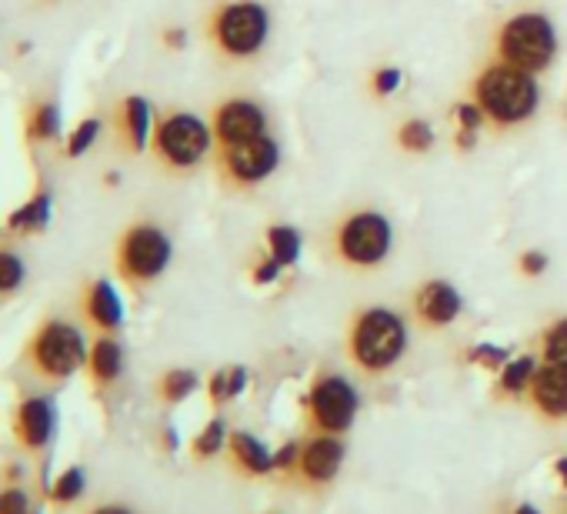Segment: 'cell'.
<instances>
[{
    "instance_id": "6da1fadb",
    "label": "cell",
    "mask_w": 567,
    "mask_h": 514,
    "mask_svg": "<svg viewBox=\"0 0 567 514\" xmlns=\"http://www.w3.org/2000/svg\"><path fill=\"white\" fill-rule=\"evenodd\" d=\"M471 101L484 111V117L491 124L514 127V124H524L537 111L540 91H537L534 74H527L520 68H511L504 61H494L477 74Z\"/></svg>"
},
{
    "instance_id": "7a4b0ae2",
    "label": "cell",
    "mask_w": 567,
    "mask_h": 514,
    "mask_svg": "<svg viewBox=\"0 0 567 514\" xmlns=\"http://www.w3.org/2000/svg\"><path fill=\"white\" fill-rule=\"evenodd\" d=\"M408 351V328L401 315L391 308H364L354 315L348 328V358L368 371V374H384L394 368Z\"/></svg>"
},
{
    "instance_id": "3957f363",
    "label": "cell",
    "mask_w": 567,
    "mask_h": 514,
    "mask_svg": "<svg viewBox=\"0 0 567 514\" xmlns=\"http://www.w3.org/2000/svg\"><path fill=\"white\" fill-rule=\"evenodd\" d=\"M270 14L257 0H224L207 18V38L227 61H250L264 51Z\"/></svg>"
},
{
    "instance_id": "277c9868",
    "label": "cell",
    "mask_w": 567,
    "mask_h": 514,
    "mask_svg": "<svg viewBox=\"0 0 567 514\" xmlns=\"http://www.w3.org/2000/svg\"><path fill=\"white\" fill-rule=\"evenodd\" d=\"M494 54H497V61H504L511 68H520L527 74H540L557 54L554 24L540 11L511 14L494 38Z\"/></svg>"
},
{
    "instance_id": "5b68a950",
    "label": "cell",
    "mask_w": 567,
    "mask_h": 514,
    "mask_svg": "<svg viewBox=\"0 0 567 514\" xmlns=\"http://www.w3.org/2000/svg\"><path fill=\"white\" fill-rule=\"evenodd\" d=\"M171 237L161 224L154 220H134L124 227V234L117 237V247H114V265H117V275L141 288V285H151L157 281L167 265H171Z\"/></svg>"
},
{
    "instance_id": "8992f818",
    "label": "cell",
    "mask_w": 567,
    "mask_h": 514,
    "mask_svg": "<svg viewBox=\"0 0 567 514\" xmlns=\"http://www.w3.org/2000/svg\"><path fill=\"white\" fill-rule=\"evenodd\" d=\"M210 141H214L210 121H200L197 114H187V111H171L154 124L151 151L157 164H164L167 171L187 174L207 161Z\"/></svg>"
},
{
    "instance_id": "52a82bcc",
    "label": "cell",
    "mask_w": 567,
    "mask_h": 514,
    "mask_svg": "<svg viewBox=\"0 0 567 514\" xmlns=\"http://www.w3.org/2000/svg\"><path fill=\"white\" fill-rule=\"evenodd\" d=\"M87 341L71 321H44L28 345L31 371L48 381H64L78 374L81 368H87Z\"/></svg>"
},
{
    "instance_id": "ba28073f",
    "label": "cell",
    "mask_w": 567,
    "mask_h": 514,
    "mask_svg": "<svg viewBox=\"0 0 567 514\" xmlns=\"http://www.w3.org/2000/svg\"><path fill=\"white\" fill-rule=\"evenodd\" d=\"M391 244H394V230L388 217L378 210H354L334 230L338 257L348 268H361V271L381 268L391 254Z\"/></svg>"
},
{
    "instance_id": "9c48e42d",
    "label": "cell",
    "mask_w": 567,
    "mask_h": 514,
    "mask_svg": "<svg viewBox=\"0 0 567 514\" xmlns=\"http://www.w3.org/2000/svg\"><path fill=\"white\" fill-rule=\"evenodd\" d=\"M217 171L227 184L234 187H257L260 181H267L277 164H280V147L274 137H254L244 144H230V147H217L214 154Z\"/></svg>"
},
{
    "instance_id": "30bf717a",
    "label": "cell",
    "mask_w": 567,
    "mask_h": 514,
    "mask_svg": "<svg viewBox=\"0 0 567 514\" xmlns=\"http://www.w3.org/2000/svg\"><path fill=\"white\" fill-rule=\"evenodd\" d=\"M358 391L341 374H324L308 394V418L321 434H344L358 414Z\"/></svg>"
},
{
    "instance_id": "8fae6325",
    "label": "cell",
    "mask_w": 567,
    "mask_h": 514,
    "mask_svg": "<svg viewBox=\"0 0 567 514\" xmlns=\"http://www.w3.org/2000/svg\"><path fill=\"white\" fill-rule=\"evenodd\" d=\"M210 131L217 147L244 144L267 134V111L250 97H224L210 114Z\"/></svg>"
},
{
    "instance_id": "7c38bea8",
    "label": "cell",
    "mask_w": 567,
    "mask_h": 514,
    "mask_svg": "<svg viewBox=\"0 0 567 514\" xmlns=\"http://www.w3.org/2000/svg\"><path fill=\"white\" fill-rule=\"evenodd\" d=\"M341 464H344V441L338 434H318L315 441L305 444L298 474H301L305 484L324 487V484H331L338 477Z\"/></svg>"
},
{
    "instance_id": "4fadbf2b",
    "label": "cell",
    "mask_w": 567,
    "mask_h": 514,
    "mask_svg": "<svg viewBox=\"0 0 567 514\" xmlns=\"http://www.w3.org/2000/svg\"><path fill=\"white\" fill-rule=\"evenodd\" d=\"M414 315L424 328H447L461 318V295L451 281H424L414 291Z\"/></svg>"
},
{
    "instance_id": "5bb4252c",
    "label": "cell",
    "mask_w": 567,
    "mask_h": 514,
    "mask_svg": "<svg viewBox=\"0 0 567 514\" xmlns=\"http://www.w3.org/2000/svg\"><path fill=\"white\" fill-rule=\"evenodd\" d=\"M527 398H530V404H534L544 418H550V421L567 418V368L547 364V361H544V364L534 371V381H530V388H527Z\"/></svg>"
},
{
    "instance_id": "9a60e30c",
    "label": "cell",
    "mask_w": 567,
    "mask_h": 514,
    "mask_svg": "<svg viewBox=\"0 0 567 514\" xmlns=\"http://www.w3.org/2000/svg\"><path fill=\"white\" fill-rule=\"evenodd\" d=\"M117 134L124 141V147L131 154H144L154 141V114H151V104L147 97L141 94H131L121 101L117 107Z\"/></svg>"
},
{
    "instance_id": "2e32d148",
    "label": "cell",
    "mask_w": 567,
    "mask_h": 514,
    "mask_svg": "<svg viewBox=\"0 0 567 514\" xmlns=\"http://www.w3.org/2000/svg\"><path fill=\"white\" fill-rule=\"evenodd\" d=\"M81 311H84V318H87L101 335H114V331L121 328V321H124V305H121L114 285L104 281V278H97V281H91V285L84 288V295H81Z\"/></svg>"
},
{
    "instance_id": "e0dca14e",
    "label": "cell",
    "mask_w": 567,
    "mask_h": 514,
    "mask_svg": "<svg viewBox=\"0 0 567 514\" xmlns=\"http://www.w3.org/2000/svg\"><path fill=\"white\" fill-rule=\"evenodd\" d=\"M14 431L28 451H44L54 434V404L48 398H24L14 418Z\"/></svg>"
},
{
    "instance_id": "ac0fdd59",
    "label": "cell",
    "mask_w": 567,
    "mask_h": 514,
    "mask_svg": "<svg viewBox=\"0 0 567 514\" xmlns=\"http://www.w3.org/2000/svg\"><path fill=\"white\" fill-rule=\"evenodd\" d=\"M87 371H91V378L101 388H107V384H114L121 378V371H124V348H121V341L114 335H104V338L94 341L91 358H87Z\"/></svg>"
},
{
    "instance_id": "d6986e66",
    "label": "cell",
    "mask_w": 567,
    "mask_h": 514,
    "mask_svg": "<svg viewBox=\"0 0 567 514\" xmlns=\"http://www.w3.org/2000/svg\"><path fill=\"white\" fill-rule=\"evenodd\" d=\"M227 448H230V458H234V464L244 471V474H254V477H264V474H270L274 471V454L254 438V434H247V431H237V434H230V441H227Z\"/></svg>"
},
{
    "instance_id": "ffe728a7",
    "label": "cell",
    "mask_w": 567,
    "mask_h": 514,
    "mask_svg": "<svg viewBox=\"0 0 567 514\" xmlns=\"http://www.w3.org/2000/svg\"><path fill=\"white\" fill-rule=\"evenodd\" d=\"M48 220H51V194L48 191H38L24 207H18L11 214L8 227L18 230V234H38V230L48 227Z\"/></svg>"
},
{
    "instance_id": "44dd1931",
    "label": "cell",
    "mask_w": 567,
    "mask_h": 514,
    "mask_svg": "<svg viewBox=\"0 0 567 514\" xmlns=\"http://www.w3.org/2000/svg\"><path fill=\"white\" fill-rule=\"evenodd\" d=\"M28 137L34 144H44V141H58L61 134V111L54 101H38L31 111H28Z\"/></svg>"
},
{
    "instance_id": "7402d4cb",
    "label": "cell",
    "mask_w": 567,
    "mask_h": 514,
    "mask_svg": "<svg viewBox=\"0 0 567 514\" xmlns=\"http://www.w3.org/2000/svg\"><path fill=\"white\" fill-rule=\"evenodd\" d=\"M267 254L277 257L284 268L295 265L298 257H301V234H298V227H291V224L267 227Z\"/></svg>"
},
{
    "instance_id": "603a6c76",
    "label": "cell",
    "mask_w": 567,
    "mask_h": 514,
    "mask_svg": "<svg viewBox=\"0 0 567 514\" xmlns=\"http://www.w3.org/2000/svg\"><path fill=\"white\" fill-rule=\"evenodd\" d=\"M537 368H540V364H537L530 354H520V358L507 361V364L501 368V388H504L507 394H527V388H530Z\"/></svg>"
},
{
    "instance_id": "cb8c5ba5",
    "label": "cell",
    "mask_w": 567,
    "mask_h": 514,
    "mask_svg": "<svg viewBox=\"0 0 567 514\" xmlns=\"http://www.w3.org/2000/svg\"><path fill=\"white\" fill-rule=\"evenodd\" d=\"M194 388H197V374H194V371H184V368H171V371L157 381V394H161V401H167V404H177V401L190 398Z\"/></svg>"
},
{
    "instance_id": "d4e9b609",
    "label": "cell",
    "mask_w": 567,
    "mask_h": 514,
    "mask_svg": "<svg viewBox=\"0 0 567 514\" xmlns=\"http://www.w3.org/2000/svg\"><path fill=\"white\" fill-rule=\"evenodd\" d=\"M247 384V371L244 368H224L210 378L207 384V394H210V404H227L230 398H237Z\"/></svg>"
},
{
    "instance_id": "484cf974",
    "label": "cell",
    "mask_w": 567,
    "mask_h": 514,
    "mask_svg": "<svg viewBox=\"0 0 567 514\" xmlns=\"http://www.w3.org/2000/svg\"><path fill=\"white\" fill-rule=\"evenodd\" d=\"M398 144H401L404 151H411V154H424V151L434 147V127H431L427 121H421V117H411V121L401 124Z\"/></svg>"
},
{
    "instance_id": "4316f807",
    "label": "cell",
    "mask_w": 567,
    "mask_h": 514,
    "mask_svg": "<svg viewBox=\"0 0 567 514\" xmlns=\"http://www.w3.org/2000/svg\"><path fill=\"white\" fill-rule=\"evenodd\" d=\"M540 354H544L547 364L567 368V318L554 321V325L544 331V338H540Z\"/></svg>"
},
{
    "instance_id": "83f0119b",
    "label": "cell",
    "mask_w": 567,
    "mask_h": 514,
    "mask_svg": "<svg viewBox=\"0 0 567 514\" xmlns=\"http://www.w3.org/2000/svg\"><path fill=\"white\" fill-rule=\"evenodd\" d=\"M230 438H227V428H224V421L220 418H214L197 438H194V444H190V451H194V458H214L224 444H227Z\"/></svg>"
},
{
    "instance_id": "f1b7e54d",
    "label": "cell",
    "mask_w": 567,
    "mask_h": 514,
    "mask_svg": "<svg viewBox=\"0 0 567 514\" xmlns=\"http://www.w3.org/2000/svg\"><path fill=\"white\" fill-rule=\"evenodd\" d=\"M84 494V471L81 467H68L58 481H54V487H51V501L54 504H71V501H78Z\"/></svg>"
},
{
    "instance_id": "f546056e",
    "label": "cell",
    "mask_w": 567,
    "mask_h": 514,
    "mask_svg": "<svg viewBox=\"0 0 567 514\" xmlns=\"http://www.w3.org/2000/svg\"><path fill=\"white\" fill-rule=\"evenodd\" d=\"M97 134H101V117H87V121H81V124L74 127L71 141H68V157H81V154H87V151H91V144L97 141Z\"/></svg>"
},
{
    "instance_id": "4dcf8cb0",
    "label": "cell",
    "mask_w": 567,
    "mask_h": 514,
    "mask_svg": "<svg viewBox=\"0 0 567 514\" xmlns=\"http://www.w3.org/2000/svg\"><path fill=\"white\" fill-rule=\"evenodd\" d=\"M454 121H457V134H481L487 117H484V111L474 101H461L454 107Z\"/></svg>"
},
{
    "instance_id": "1f68e13d",
    "label": "cell",
    "mask_w": 567,
    "mask_h": 514,
    "mask_svg": "<svg viewBox=\"0 0 567 514\" xmlns=\"http://www.w3.org/2000/svg\"><path fill=\"white\" fill-rule=\"evenodd\" d=\"M0 268H4V281H0V288H4V295H14L24 281V265L11 247L0 254Z\"/></svg>"
},
{
    "instance_id": "d6a6232c",
    "label": "cell",
    "mask_w": 567,
    "mask_h": 514,
    "mask_svg": "<svg viewBox=\"0 0 567 514\" xmlns=\"http://www.w3.org/2000/svg\"><path fill=\"white\" fill-rule=\"evenodd\" d=\"M467 358H471L474 364H481V368H491V371L507 364V351H504V348H494V345H477V348L467 351Z\"/></svg>"
},
{
    "instance_id": "836d02e7",
    "label": "cell",
    "mask_w": 567,
    "mask_h": 514,
    "mask_svg": "<svg viewBox=\"0 0 567 514\" xmlns=\"http://www.w3.org/2000/svg\"><path fill=\"white\" fill-rule=\"evenodd\" d=\"M301 444L298 441H288L284 444L277 454H274V471H280V474H295L298 471V464H301Z\"/></svg>"
},
{
    "instance_id": "e575fe53",
    "label": "cell",
    "mask_w": 567,
    "mask_h": 514,
    "mask_svg": "<svg viewBox=\"0 0 567 514\" xmlns=\"http://www.w3.org/2000/svg\"><path fill=\"white\" fill-rule=\"evenodd\" d=\"M371 88H374L378 97H391L401 88V71L398 68H378L374 78H371Z\"/></svg>"
},
{
    "instance_id": "d590c367",
    "label": "cell",
    "mask_w": 567,
    "mask_h": 514,
    "mask_svg": "<svg viewBox=\"0 0 567 514\" xmlns=\"http://www.w3.org/2000/svg\"><path fill=\"white\" fill-rule=\"evenodd\" d=\"M517 268H520V275L537 278V275L547 271V254H544V250H524V254L517 257Z\"/></svg>"
},
{
    "instance_id": "8d00e7d4",
    "label": "cell",
    "mask_w": 567,
    "mask_h": 514,
    "mask_svg": "<svg viewBox=\"0 0 567 514\" xmlns=\"http://www.w3.org/2000/svg\"><path fill=\"white\" fill-rule=\"evenodd\" d=\"M0 514H28V494L21 487H8L0 494Z\"/></svg>"
},
{
    "instance_id": "74e56055",
    "label": "cell",
    "mask_w": 567,
    "mask_h": 514,
    "mask_svg": "<svg viewBox=\"0 0 567 514\" xmlns=\"http://www.w3.org/2000/svg\"><path fill=\"white\" fill-rule=\"evenodd\" d=\"M280 268H284V265L277 261V257H270V254H267L264 261L254 268V281H257V285H270V281H277Z\"/></svg>"
},
{
    "instance_id": "f35d334b",
    "label": "cell",
    "mask_w": 567,
    "mask_h": 514,
    "mask_svg": "<svg viewBox=\"0 0 567 514\" xmlns=\"http://www.w3.org/2000/svg\"><path fill=\"white\" fill-rule=\"evenodd\" d=\"M184 41H187V34H184V31H164V44H167L171 51H181V48H184Z\"/></svg>"
},
{
    "instance_id": "ab89813d",
    "label": "cell",
    "mask_w": 567,
    "mask_h": 514,
    "mask_svg": "<svg viewBox=\"0 0 567 514\" xmlns=\"http://www.w3.org/2000/svg\"><path fill=\"white\" fill-rule=\"evenodd\" d=\"M87 514H134V511L124 507V504H101V507H94V511H87Z\"/></svg>"
},
{
    "instance_id": "60d3db41",
    "label": "cell",
    "mask_w": 567,
    "mask_h": 514,
    "mask_svg": "<svg viewBox=\"0 0 567 514\" xmlns=\"http://www.w3.org/2000/svg\"><path fill=\"white\" fill-rule=\"evenodd\" d=\"M554 471H557V477L567 484V458H557V464H554Z\"/></svg>"
},
{
    "instance_id": "b9f144b4",
    "label": "cell",
    "mask_w": 567,
    "mask_h": 514,
    "mask_svg": "<svg viewBox=\"0 0 567 514\" xmlns=\"http://www.w3.org/2000/svg\"><path fill=\"white\" fill-rule=\"evenodd\" d=\"M514 514H540L534 504H520V507H514Z\"/></svg>"
}]
</instances>
